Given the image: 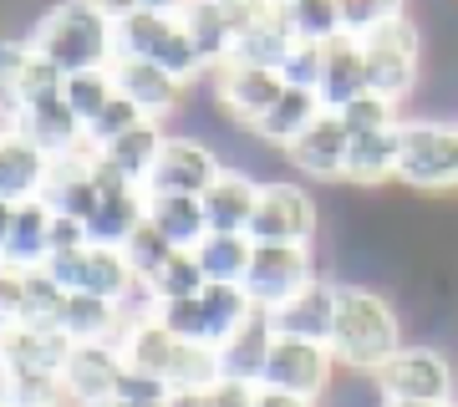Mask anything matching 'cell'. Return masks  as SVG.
I'll return each instance as SVG.
<instances>
[{
  "label": "cell",
  "instance_id": "1",
  "mask_svg": "<svg viewBox=\"0 0 458 407\" xmlns=\"http://www.w3.org/2000/svg\"><path fill=\"white\" fill-rule=\"evenodd\" d=\"M31 51L62 66L66 77L77 72H102L117 62V21L98 11L92 0H56L47 16L31 26Z\"/></svg>",
  "mask_w": 458,
  "mask_h": 407
},
{
  "label": "cell",
  "instance_id": "2",
  "mask_svg": "<svg viewBox=\"0 0 458 407\" xmlns=\"http://www.w3.org/2000/svg\"><path fill=\"white\" fill-rule=\"evenodd\" d=\"M331 357L342 361V372L377 377L387 361L403 352V326L397 310L367 285H342L336 321H331Z\"/></svg>",
  "mask_w": 458,
  "mask_h": 407
},
{
  "label": "cell",
  "instance_id": "3",
  "mask_svg": "<svg viewBox=\"0 0 458 407\" xmlns=\"http://www.w3.org/2000/svg\"><path fill=\"white\" fill-rule=\"evenodd\" d=\"M117 346H123L128 367H143V372L164 377L174 392H204L209 382L225 377V372H219V352L174 336L158 316H138V321L128 326V336H123Z\"/></svg>",
  "mask_w": 458,
  "mask_h": 407
},
{
  "label": "cell",
  "instance_id": "4",
  "mask_svg": "<svg viewBox=\"0 0 458 407\" xmlns=\"http://www.w3.org/2000/svg\"><path fill=\"white\" fill-rule=\"evenodd\" d=\"M117 56H138V62L164 66L174 81H199L209 77V66L199 56V47L189 41L179 16H158V11H132L117 21Z\"/></svg>",
  "mask_w": 458,
  "mask_h": 407
},
{
  "label": "cell",
  "instance_id": "5",
  "mask_svg": "<svg viewBox=\"0 0 458 407\" xmlns=\"http://www.w3.org/2000/svg\"><path fill=\"white\" fill-rule=\"evenodd\" d=\"M255 310L260 306L245 295V285H204L194 301L153 306V316H158L174 336H183V342H199V346H209V352H219Z\"/></svg>",
  "mask_w": 458,
  "mask_h": 407
},
{
  "label": "cell",
  "instance_id": "6",
  "mask_svg": "<svg viewBox=\"0 0 458 407\" xmlns=\"http://www.w3.org/2000/svg\"><path fill=\"white\" fill-rule=\"evenodd\" d=\"M397 179L418 194H448L458 189V123H428L412 117L403 123V158Z\"/></svg>",
  "mask_w": 458,
  "mask_h": 407
},
{
  "label": "cell",
  "instance_id": "7",
  "mask_svg": "<svg viewBox=\"0 0 458 407\" xmlns=\"http://www.w3.org/2000/svg\"><path fill=\"white\" fill-rule=\"evenodd\" d=\"M377 403H428V407H454V367L438 346H403L382 372L372 377Z\"/></svg>",
  "mask_w": 458,
  "mask_h": 407
},
{
  "label": "cell",
  "instance_id": "8",
  "mask_svg": "<svg viewBox=\"0 0 458 407\" xmlns=\"http://www.w3.org/2000/svg\"><path fill=\"white\" fill-rule=\"evenodd\" d=\"M361 51H367V87L377 98L403 102L418 87V62H423V36L408 16L377 26L372 36H361Z\"/></svg>",
  "mask_w": 458,
  "mask_h": 407
},
{
  "label": "cell",
  "instance_id": "9",
  "mask_svg": "<svg viewBox=\"0 0 458 407\" xmlns=\"http://www.w3.org/2000/svg\"><path fill=\"white\" fill-rule=\"evenodd\" d=\"M342 372V361L331 357L327 342H306V336H280L276 331V346H270V361H265V377L260 387H276V392H295L306 403H321L331 392Z\"/></svg>",
  "mask_w": 458,
  "mask_h": 407
},
{
  "label": "cell",
  "instance_id": "10",
  "mask_svg": "<svg viewBox=\"0 0 458 407\" xmlns=\"http://www.w3.org/2000/svg\"><path fill=\"white\" fill-rule=\"evenodd\" d=\"M316 280L311 244H255V260L245 276V295L260 310H280L285 301L306 291Z\"/></svg>",
  "mask_w": 458,
  "mask_h": 407
},
{
  "label": "cell",
  "instance_id": "11",
  "mask_svg": "<svg viewBox=\"0 0 458 407\" xmlns=\"http://www.w3.org/2000/svg\"><path fill=\"white\" fill-rule=\"evenodd\" d=\"M209 87H214V102L225 107L240 128L255 132L270 107L280 102L285 92V77H280L276 66H250V62H225L219 72H209Z\"/></svg>",
  "mask_w": 458,
  "mask_h": 407
},
{
  "label": "cell",
  "instance_id": "12",
  "mask_svg": "<svg viewBox=\"0 0 458 407\" xmlns=\"http://www.w3.org/2000/svg\"><path fill=\"white\" fill-rule=\"evenodd\" d=\"M255 244H311L316 240V199L301 183H265L260 189V209L250 225Z\"/></svg>",
  "mask_w": 458,
  "mask_h": 407
},
{
  "label": "cell",
  "instance_id": "13",
  "mask_svg": "<svg viewBox=\"0 0 458 407\" xmlns=\"http://www.w3.org/2000/svg\"><path fill=\"white\" fill-rule=\"evenodd\" d=\"M225 168L229 163H219V153H214L209 143H199V138H174V132H168L143 194H194V199H204V189H209Z\"/></svg>",
  "mask_w": 458,
  "mask_h": 407
},
{
  "label": "cell",
  "instance_id": "14",
  "mask_svg": "<svg viewBox=\"0 0 458 407\" xmlns=\"http://www.w3.org/2000/svg\"><path fill=\"white\" fill-rule=\"evenodd\" d=\"M5 132L36 143L47 158H66V153L87 148V128L82 117L66 107V98H41L31 107H5Z\"/></svg>",
  "mask_w": 458,
  "mask_h": 407
},
{
  "label": "cell",
  "instance_id": "15",
  "mask_svg": "<svg viewBox=\"0 0 458 407\" xmlns=\"http://www.w3.org/2000/svg\"><path fill=\"white\" fill-rule=\"evenodd\" d=\"M123 346L117 342H77L72 357L62 367V387H66V403L77 407H102L117 397V382H123Z\"/></svg>",
  "mask_w": 458,
  "mask_h": 407
},
{
  "label": "cell",
  "instance_id": "16",
  "mask_svg": "<svg viewBox=\"0 0 458 407\" xmlns=\"http://www.w3.org/2000/svg\"><path fill=\"white\" fill-rule=\"evenodd\" d=\"M0 310H5V326L62 331L66 291L47 276V270H5V276H0Z\"/></svg>",
  "mask_w": 458,
  "mask_h": 407
},
{
  "label": "cell",
  "instance_id": "17",
  "mask_svg": "<svg viewBox=\"0 0 458 407\" xmlns=\"http://www.w3.org/2000/svg\"><path fill=\"white\" fill-rule=\"evenodd\" d=\"M51 214H66V219H82L92 225V214L102 204V179H98V153L82 148V153H66V158H51V179L47 194H41Z\"/></svg>",
  "mask_w": 458,
  "mask_h": 407
},
{
  "label": "cell",
  "instance_id": "18",
  "mask_svg": "<svg viewBox=\"0 0 458 407\" xmlns=\"http://www.w3.org/2000/svg\"><path fill=\"white\" fill-rule=\"evenodd\" d=\"M361 92H372L367 87V51H361V36L342 31L331 36L327 47H321V87H316V98L327 113H342Z\"/></svg>",
  "mask_w": 458,
  "mask_h": 407
},
{
  "label": "cell",
  "instance_id": "19",
  "mask_svg": "<svg viewBox=\"0 0 458 407\" xmlns=\"http://www.w3.org/2000/svg\"><path fill=\"white\" fill-rule=\"evenodd\" d=\"M51 219L56 214L41 199L5 209V234H0V260H5V270H41L51 260Z\"/></svg>",
  "mask_w": 458,
  "mask_h": 407
},
{
  "label": "cell",
  "instance_id": "20",
  "mask_svg": "<svg viewBox=\"0 0 458 407\" xmlns=\"http://www.w3.org/2000/svg\"><path fill=\"white\" fill-rule=\"evenodd\" d=\"M291 163L306 179H346V153H352V132L336 113H321L311 128L301 132L291 148Z\"/></svg>",
  "mask_w": 458,
  "mask_h": 407
},
{
  "label": "cell",
  "instance_id": "21",
  "mask_svg": "<svg viewBox=\"0 0 458 407\" xmlns=\"http://www.w3.org/2000/svg\"><path fill=\"white\" fill-rule=\"evenodd\" d=\"M98 179H102V204L92 214L87 234H92V244H117L123 250L132 240V229L148 219V194L132 189V183H123L117 174H107L102 163H98Z\"/></svg>",
  "mask_w": 458,
  "mask_h": 407
},
{
  "label": "cell",
  "instance_id": "22",
  "mask_svg": "<svg viewBox=\"0 0 458 407\" xmlns=\"http://www.w3.org/2000/svg\"><path fill=\"white\" fill-rule=\"evenodd\" d=\"M113 81H117V98H128L132 107L153 123H164L183 98V81H174L164 66L138 62V56H117L113 62Z\"/></svg>",
  "mask_w": 458,
  "mask_h": 407
},
{
  "label": "cell",
  "instance_id": "23",
  "mask_svg": "<svg viewBox=\"0 0 458 407\" xmlns=\"http://www.w3.org/2000/svg\"><path fill=\"white\" fill-rule=\"evenodd\" d=\"M336 301H342V285L327 276H316L306 291L285 301L280 310H270L280 336H306V342H331V321H336Z\"/></svg>",
  "mask_w": 458,
  "mask_h": 407
},
{
  "label": "cell",
  "instance_id": "24",
  "mask_svg": "<svg viewBox=\"0 0 458 407\" xmlns=\"http://www.w3.org/2000/svg\"><path fill=\"white\" fill-rule=\"evenodd\" d=\"M47 179H51V158L41 153L36 143L5 132L0 143V204L16 209V204H36L47 194Z\"/></svg>",
  "mask_w": 458,
  "mask_h": 407
},
{
  "label": "cell",
  "instance_id": "25",
  "mask_svg": "<svg viewBox=\"0 0 458 407\" xmlns=\"http://www.w3.org/2000/svg\"><path fill=\"white\" fill-rule=\"evenodd\" d=\"M260 189H265V183H255L250 174L225 168V174L204 189V214H209L214 234H250L255 209H260Z\"/></svg>",
  "mask_w": 458,
  "mask_h": 407
},
{
  "label": "cell",
  "instance_id": "26",
  "mask_svg": "<svg viewBox=\"0 0 458 407\" xmlns=\"http://www.w3.org/2000/svg\"><path fill=\"white\" fill-rule=\"evenodd\" d=\"M66 72L36 56L31 41H11L5 47V107H31L41 98H62Z\"/></svg>",
  "mask_w": 458,
  "mask_h": 407
},
{
  "label": "cell",
  "instance_id": "27",
  "mask_svg": "<svg viewBox=\"0 0 458 407\" xmlns=\"http://www.w3.org/2000/svg\"><path fill=\"white\" fill-rule=\"evenodd\" d=\"M72 346H77V342H72L66 331L5 326V336H0V361H5V372H56V377H62Z\"/></svg>",
  "mask_w": 458,
  "mask_h": 407
},
{
  "label": "cell",
  "instance_id": "28",
  "mask_svg": "<svg viewBox=\"0 0 458 407\" xmlns=\"http://www.w3.org/2000/svg\"><path fill=\"white\" fill-rule=\"evenodd\" d=\"M164 138L168 132L158 128V123H138V128L123 132L117 143L98 148V163L107 174H117L123 183H132V189H148V174H153V163L164 153Z\"/></svg>",
  "mask_w": 458,
  "mask_h": 407
},
{
  "label": "cell",
  "instance_id": "29",
  "mask_svg": "<svg viewBox=\"0 0 458 407\" xmlns=\"http://www.w3.org/2000/svg\"><path fill=\"white\" fill-rule=\"evenodd\" d=\"M270 346H276V321L270 310H255L225 346H219V372L225 377H245V382H260L265 361H270Z\"/></svg>",
  "mask_w": 458,
  "mask_h": 407
},
{
  "label": "cell",
  "instance_id": "30",
  "mask_svg": "<svg viewBox=\"0 0 458 407\" xmlns=\"http://www.w3.org/2000/svg\"><path fill=\"white\" fill-rule=\"evenodd\" d=\"M397 158H403V128L361 132V138H352V153H346V183L377 189V183L397 179Z\"/></svg>",
  "mask_w": 458,
  "mask_h": 407
},
{
  "label": "cell",
  "instance_id": "31",
  "mask_svg": "<svg viewBox=\"0 0 458 407\" xmlns=\"http://www.w3.org/2000/svg\"><path fill=\"white\" fill-rule=\"evenodd\" d=\"M128 306L117 301H102V295H66V316H62V331L72 342H123L128 336Z\"/></svg>",
  "mask_w": 458,
  "mask_h": 407
},
{
  "label": "cell",
  "instance_id": "32",
  "mask_svg": "<svg viewBox=\"0 0 458 407\" xmlns=\"http://www.w3.org/2000/svg\"><path fill=\"white\" fill-rule=\"evenodd\" d=\"M148 225L164 229L168 244L179 250H199L209 240V214H204V199L194 194H148Z\"/></svg>",
  "mask_w": 458,
  "mask_h": 407
},
{
  "label": "cell",
  "instance_id": "33",
  "mask_svg": "<svg viewBox=\"0 0 458 407\" xmlns=\"http://www.w3.org/2000/svg\"><path fill=\"white\" fill-rule=\"evenodd\" d=\"M179 21H183V31H189V41L199 47V56H204L209 72H219L225 62H234V26H229L219 0H189Z\"/></svg>",
  "mask_w": 458,
  "mask_h": 407
},
{
  "label": "cell",
  "instance_id": "34",
  "mask_svg": "<svg viewBox=\"0 0 458 407\" xmlns=\"http://www.w3.org/2000/svg\"><path fill=\"white\" fill-rule=\"evenodd\" d=\"M321 113H327V107H321V98H316L311 87H285L276 107L255 123V138H265V143H276V148H291Z\"/></svg>",
  "mask_w": 458,
  "mask_h": 407
},
{
  "label": "cell",
  "instance_id": "35",
  "mask_svg": "<svg viewBox=\"0 0 458 407\" xmlns=\"http://www.w3.org/2000/svg\"><path fill=\"white\" fill-rule=\"evenodd\" d=\"M194 260L209 285H245L250 260H255V240L250 234H214L209 229V240L194 250Z\"/></svg>",
  "mask_w": 458,
  "mask_h": 407
},
{
  "label": "cell",
  "instance_id": "36",
  "mask_svg": "<svg viewBox=\"0 0 458 407\" xmlns=\"http://www.w3.org/2000/svg\"><path fill=\"white\" fill-rule=\"evenodd\" d=\"M123 255H128V265H132V276H138V285H153V280L164 276V265L179 255V244H168L164 229H153V225L143 219V225L132 229V240L123 244Z\"/></svg>",
  "mask_w": 458,
  "mask_h": 407
},
{
  "label": "cell",
  "instance_id": "37",
  "mask_svg": "<svg viewBox=\"0 0 458 407\" xmlns=\"http://www.w3.org/2000/svg\"><path fill=\"white\" fill-rule=\"evenodd\" d=\"M62 98H66V107H72V113L82 117V128H87V123H98V117L107 113V102L117 98L113 66H102V72H77V77H66Z\"/></svg>",
  "mask_w": 458,
  "mask_h": 407
},
{
  "label": "cell",
  "instance_id": "38",
  "mask_svg": "<svg viewBox=\"0 0 458 407\" xmlns=\"http://www.w3.org/2000/svg\"><path fill=\"white\" fill-rule=\"evenodd\" d=\"M295 41H331L342 36V0H280Z\"/></svg>",
  "mask_w": 458,
  "mask_h": 407
},
{
  "label": "cell",
  "instance_id": "39",
  "mask_svg": "<svg viewBox=\"0 0 458 407\" xmlns=\"http://www.w3.org/2000/svg\"><path fill=\"white\" fill-rule=\"evenodd\" d=\"M204 285H209V280H204V270H199L194 250H179V255L164 265V276L148 285V295H153V306H168V301H194Z\"/></svg>",
  "mask_w": 458,
  "mask_h": 407
},
{
  "label": "cell",
  "instance_id": "40",
  "mask_svg": "<svg viewBox=\"0 0 458 407\" xmlns=\"http://www.w3.org/2000/svg\"><path fill=\"white\" fill-rule=\"evenodd\" d=\"M66 387L56 372H5V407H62Z\"/></svg>",
  "mask_w": 458,
  "mask_h": 407
},
{
  "label": "cell",
  "instance_id": "41",
  "mask_svg": "<svg viewBox=\"0 0 458 407\" xmlns=\"http://www.w3.org/2000/svg\"><path fill=\"white\" fill-rule=\"evenodd\" d=\"M336 117L346 123V132H352V138H361V132H382V128H403L397 102L377 98V92H361V98L352 102V107H342Z\"/></svg>",
  "mask_w": 458,
  "mask_h": 407
},
{
  "label": "cell",
  "instance_id": "42",
  "mask_svg": "<svg viewBox=\"0 0 458 407\" xmlns=\"http://www.w3.org/2000/svg\"><path fill=\"white\" fill-rule=\"evenodd\" d=\"M403 5H408V0H342V31L372 36L377 26H387V21L408 16Z\"/></svg>",
  "mask_w": 458,
  "mask_h": 407
},
{
  "label": "cell",
  "instance_id": "43",
  "mask_svg": "<svg viewBox=\"0 0 458 407\" xmlns=\"http://www.w3.org/2000/svg\"><path fill=\"white\" fill-rule=\"evenodd\" d=\"M138 123H153V117H143V113H138V107H132L128 98H113V102H107V113H102L98 123H87V148L98 153V148L117 143L123 132H132Z\"/></svg>",
  "mask_w": 458,
  "mask_h": 407
},
{
  "label": "cell",
  "instance_id": "44",
  "mask_svg": "<svg viewBox=\"0 0 458 407\" xmlns=\"http://www.w3.org/2000/svg\"><path fill=\"white\" fill-rule=\"evenodd\" d=\"M219 5H225L229 26H234V47H240V36H255V31H265V26L285 21L280 0H219Z\"/></svg>",
  "mask_w": 458,
  "mask_h": 407
},
{
  "label": "cell",
  "instance_id": "45",
  "mask_svg": "<svg viewBox=\"0 0 458 407\" xmlns=\"http://www.w3.org/2000/svg\"><path fill=\"white\" fill-rule=\"evenodd\" d=\"M174 397V387H168L164 377L143 372V367H123V382H117V397L113 403H138V407H158Z\"/></svg>",
  "mask_w": 458,
  "mask_h": 407
},
{
  "label": "cell",
  "instance_id": "46",
  "mask_svg": "<svg viewBox=\"0 0 458 407\" xmlns=\"http://www.w3.org/2000/svg\"><path fill=\"white\" fill-rule=\"evenodd\" d=\"M321 47L327 41H295L291 56L280 62V77H285V87H321Z\"/></svg>",
  "mask_w": 458,
  "mask_h": 407
},
{
  "label": "cell",
  "instance_id": "47",
  "mask_svg": "<svg viewBox=\"0 0 458 407\" xmlns=\"http://www.w3.org/2000/svg\"><path fill=\"white\" fill-rule=\"evenodd\" d=\"M260 403V382H245V377H219L199 392V407H255Z\"/></svg>",
  "mask_w": 458,
  "mask_h": 407
},
{
  "label": "cell",
  "instance_id": "48",
  "mask_svg": "<svg viewBox=\"0 0 458 407\" xmlns=\"http://www.w3.org/2000/svg\"><path fill=\"white\" fill-rule=\"evenodd\" d=\"M255 407H316L306 397H295V392H276V387H260V403Z\"/></svg>",
  "mask_w": 458,
  "mask_h": 407
},
{
  "label": "cell",
  "instance_id": "49",
  "mask_svg": "<svg viewBox=\"0 0 458 407\" xmlns=\"http://www.w3.org/2000/svg\"><path fill=\"white\" fill-rule=\"evenodd\" d=\"M189 0H138V11H158V16H183Z\"/></svg>",
  "mask_w": 458,
  "mask_h": 407
},
{
  "label": "cell",
  "instance_id": "50",
  "mask_svg": "<svg viewBox=\"0 0 458 407\" xmlns=\"http://www.w3.org/2000/svg\"><path fill=\"white\" fill-rule=\"evenodd\" d=\"M92 5H98V11H107L113 21H123V16H132V11H138V0H92Z\"/></svg>",
  "mask_w": 458,
  "mask_h": 407
},
{
  "label": "cell",
  "instance_id": "51",
  "mask_svg": "<svg viewBox=\"0 0 458 407\" xmlns=\"http://www.w3.org/2000/svg\"><path fill=\"white\" fill-rule=\"evenodd\" d=\"M164 407H199V392H174Z\"/></svg>",
  "mask_w": 458,
  "mask_h": 407
},
{
  "label": "cell",
  "instance_id": "52",
  "mask_svg": "<svg viewBox=\"0 0 458 407\" xmlns=\"http://www.w3.org/2000/svg\"><path fill=\"white\" fill-rule=\"evenodd\" d=\"M377 407H428V403H377Z\"/></svg>",
  "mask_w": 458,
  "mask_h": 407
},
{
  "label": "cell",
  "instance_id": "53",
  "mask_svg": "<svg viewBox=\"0 0 458 407\" xmlns=\"http://www.w3.org/2000/svg\"><path fill=\"white\" fill-rule=\"evenodd\" d=\"M102 407H138V403H102ZM158 407H164V403H158Z\"/></svg>",
  "mask_w": 458,
  "mask_h": 407
},
{
  "label": "cell",
  "instance_id": "54",
  "mask_svg": "<svg viewBox=\"0 0 458 407\" xmlns=\"http://www.w3.org/2000/svg\"><path fill=\"white\" fill-rule=\"evenodd\" d=\"M62 407H77V403H62Z\"/></svg>",
  "mask_w": 458,
  "mask_h": 407
},
{
  "label": "cell",
  "instance_id": "55",
  "mask_svg": "<svg viewBox=\"0 0 458 407\" xmlns=\"http://www.w3.org/2000/svg\"><path fill=\"white\" fill-rule=\"evenodd\" d=\"M454 407H458V403H454Z\"/></svg>",
  "mask_w": 458,
  "mask_h": 407
}]
</instances>
